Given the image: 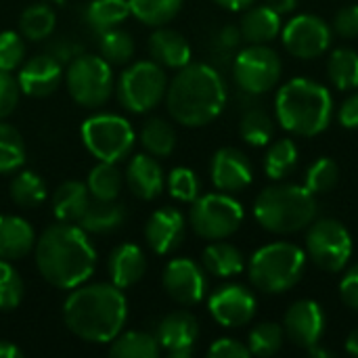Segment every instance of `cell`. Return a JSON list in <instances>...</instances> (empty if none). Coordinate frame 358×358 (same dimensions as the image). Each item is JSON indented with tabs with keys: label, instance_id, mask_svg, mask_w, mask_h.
Instances as JSON below:
<instances>
[{
	"label": "cell",
	"instance_id": "8d00e7d4",
	"mask_svg": "<svg viewBox=\"0 0 358 358\" xmlns=\"http://www.w3.org/2000/svg\"><path fill=\"white\" fill-rule=\"evenodd\" d=\"M99 48H101V57L109 65H124L134 57L136 44L126 29L113 27L99 34Z\"/></svg>",
	"mask_w": 358,
	"mask_h": 358
},
{
	"label": "cell",
	"instance_id": "ab89813d",
	"mask_svg": "<svg viewBox=\"0 0 358 358\" xmlns=\"http://www.w3.org/2000/svg\"><path fill=\"white\" fill-rule=\"evenodd\" d=\"M25 164V143L21 132L0 120V174L19 170Z\"/></svg>",
	"mask_w": 358,
	"mask_h": 358
},
{
	"label": "cell",
	"instance_id": "44dd1931",
	"mask_svg": "<svg viewBox=\"0 0 358 358\" xmlns=\"http://www.w3.org/2000/svg\"><path fill=\"white\" fill-rule=\"evenodd\" d=\"M126 185L128 189L143 201H151L157 195H162L166 187V174L159 166V162L153 155H134L126 168Z\"/></svg>",
	"mask_w": 358,
	"mask_h": 358
},
{
	"label": "cell",
	"instance_id": "7a4b0ae2",
	"mask_svg": "<svg viewBox=\"0 0 358 358\" xmlns=\"http://www.w3.org/2000/svg\"><path fill=\"white\" fill-rule=\"evenodd\" d=\"M128 319V300L113 283L76 287L63 304L67 329L90 344H109L117 338Z\"/></svg>",
	"mask_w": 358,
	"mask_h": 358
},
{
	"label": "cell",
	"instance_id": "4316f807",
	"mask_svg": "<svg viewBox=\"0 0 358 358\" xmlns=\"http://www.w3.org/2000/svg\"><path fill=\"white\" fill-rule=\"evenodd\" d=\"M124 220H126V210L122 203H117L115 199L113 201L92 199L84 216L78 220V227L92 235H107L117 231L124 224Z\"/></svg>",
	"mask_w": 358,
	"mask_h": 358
},
{
	"label": "cell",
	"instance_id": "f35d334b",
	"mask_svg": "<svg viewBox=\"0 0 358 358\" xmlns=\"http://www.w3.org/2000/svg\"><path fill=\"white\" fill-rule=\"evenodd\" d=\"M239 134L248 145L254 147H264L273 141L275 136V122L273 117L260 109V107H252L243 113L241 124H239Z\"/></svg>",
	"mask_w": 358,
	"mask_h": 358
},
{
	"label": "cell",
	"instance_id": "60d3db41",
	"mask_svg": "<svg viewBox=\"0 0 358 358\" xmlns=\"http://www.w3.org/2000/svg\"><path fill=\"white\" fill-rule=\"evenodd\" d=\"M283 338H285V331L281 325L277 323H260L256 325L252 331H250V338H248V348H250V355L260 358H268L273 355H277L283 346Z\"/></svg>",
	"mask_w": 358,
	"mask_h": 358
},
{
	"label": "cell",
	"instance_id": "7402d4cb",
	"mask_svg": "<svg viewBox=\"0 0 358 358\" xmlns=\"http://www.w3.org/2000/svg\"><path fill=\"white\" fill-rule=\"evenodd\" d=\"M109 279L120 289H128L136 285L147 273V256L136 243L117 245L107 260Z\"/></svg>",
	"mask_w": 358,
	"mask_h": 358
},
{
	"label": "cell",
	"instance_id": "f6af8a7d",
	"mask_svg": "<svg viewBox=\"0 0 358 358\" xmlns=\"http://www.w3.org/2000/svg\"><path fill=\"white\" fill-rule=\"evenodd\" d=\"M23 61H25L23 36L13 29L0 31V69L13 73L23 65Z\"/></svg>",
	"mask_w": 358,
	"mask_h": 358
},
{
	"label": "cell",
	"instance_id": "1f68e13d",
	"mask_svg": "<svg viewBox=\"0 0 358 358\" xmlns=\"http://www.w3.org/2000/svg\"><path fill=\"white\" fill-rule=\"evenodd\" d=\"M122 185H124V174L120 172L115 162H99L90 170L88 180H86V187L92 199H103V201L117 199Z\"/></svg>",
	"mask_w": 358,
	"mask_h": 358
},
{
	"label": "cell",
	"instance_id": "52a82bcc",
	"mask_svg": "<svg viewBox=\"0 0 358 358\" xmlns=\"http://www.w3.org/2000/svg\"><path fill=\"white\" fill-rule=\"evenodd\" d=\"M82 143L99 162H124L130 157L136 134L132 124L117 113H94L82 124Z\"/></svg>",
	"mask_w": 358,
	"mask_h": 358
},
{
	"label": "cell",
	"instance_id": "7c38bea8",
	"mask_svg": "<svg viewBox=\"0 0 358 358\" xmlns=\"http://www.w3.org/2000/svg\"><path fill=\"white\" fill-rule=\"evenodd\" d=\"M233 76L243 92L264 94L273 90L281 78V59L266 44H250L235 55Z\"/></svg>",
	"mask_w": 358,
	"mask_h": 358
},
{
	"label": "cell",
	"instance_id": "f5cc1de1",
	"mask_svg": "<svg viewBox=\"0 0 358 358\" xmlns=\"http://www.w3.org/2000/svg\"><path fill=\"white\" fill-rule=\"evenodd\" d=\"M338 120H340V124H342L344 128H350V130L358 128V92L350 94V96L340 105Z\"/></svg>",
	"mask_w": 358,
	"mask_h": 358
},
{
	"label": "cell",
	"instance_id": "d6a6232c",
	"mask_svg": "<svg viewBox=\"0 0 358 358\" xmlns=\"http://www.w3.org/2000/svg\"><path fill=\"white\" fill-rule=\"evenodd\" d=\"M141 145L153 157H168L176 147V132L168 120L151 117L141 130Z\"/></svg>",
	"mask_w": 358,
	"mask_h": 358
},
{
	"label": "cell",
	"instance_id": "6f0895ef",
	"mask_svg": "<svg viewBox=\"0 0 358 358\" xmlns=\"http://www.w3.org/2000/svg\"><path fill=\"white\" fill-rule=\"evenodd\" d=\"M346 350H348V355H352V357L358 358V329H355V331L348 336V340H346Z\"/></svg>",
	"mask_w": 358,
	"mask_h": 358
},
{
	"label": "cell",
	"instance_id": "f546056e",
	"mask_svg": "<svg viewBox=\"0 0 358 358\" xmlns=\"http://www.w3.org/2000/svg\"><path fill=\"white\" fill-rule=\"evenodd\" d=\"M109 344V355L115 358H157L162 355L157 338L147 331H126Z\"/></svg>",
	"mask_w": 358,
	"mask_h": 358
},
{
	"label": "cell",
	"instance_id": "603a6c76",
	"mask_svg": "<svg viewBox=\"0 0 358 358\" xmlns=\"http://www.w3.org/2000/svg\"><path fill=\"white\" fill-rule=\"evenodd\" d=\"M149 52L155 63L168 69H180L191 63V44L189 40L170 27H155L149 38Z\"/></svg>",
	"mask_w": 358,
	"mask_h": 358
},
{
	"label": "cell",
	"instance_id": "8fae6325",
	"mask_svg": "<svg viewBox=\"0 0 358 358\" xmlns=\"http://www.w3.org/2000/svg\"><path fill=\"white\" fill-rule=\"evenodd\" d=\"M352 237L336 218L313 220L306 233V252L310 260L327 273H340L352 258Z\"/></svg>",
	"mask_w": 358,
	"mask_h": 358
},
{
	"label": "cell",
	"instance_id": "4fadbf2b",
	"mask_svg": "<svg viewBox=\"0 0 358 358\" xmlns=\"http://www.w3.org/2000/svg\"><path fill=\"white\" fill-rule=\"evenodd\" d=\"M285 48L298 59H317L331 44V27L317 15H298L281 31Z\"/></svg>",
	"mask_w": 358,
	"mask_h": 358
},
{
	"label": "cell",
	"instance_id": "9a60e30c",
	"mask_svg": "<svg viewBox=\"0 0 358 358\" xmlns=\"http://www.w3.org/2000/svg\"><path fill=\"white\" fill-rule=\"evenodd\" d=\"M208 308L212 319L229 329L235 327H243L248 325L254 315H256V298L254 294L237 283L224 285L220 289H216L210 300H208Z\"/></svg>",
	"mask_w": 358,
	"mask_h": 358
},
{
	"label": "cell",
	"instance_id": "9c48e42d",
	"mask_svg": "<svg viewBox=\"0 0 358 358\" xmlns=\"http://www.w3.org/2000/svg\"><path fill=\"white\" fill-rule=\"evenodd\" d=\"M168 90V76L159 63L136 61L117 80V101L126 111L145 113L155 109Z\"/></svg>",
	"mask_w": 358,
	"mask_h": 358
},
{
	"label": "cell",
	"instance_id": "8992f818",
	"mask_svg": "<svg viewBox=\"0 0 358 358\" xmlns=\"http://www.w3.org/2000/svg\"><path fill=\"white\" fill-rule=\"evenodd\" d=\"M306 252L294 243H268L254 252L248 264L252 285L262 294H285L306 271Z\"/></svg>",
	"mask_w": 358,
	"mask_h": 358
},
{
	"label": "cell",
	"instance_id": "7bdbcfd3",
	"mask_svg": "<svg viewBox=\"0 0 358 358\" xmlns=\"http://www.w3.org/2000/svg\"><path fill=\"white\" fill-rule=\"evenodd\" d=\"M340 180V168L338 164L331 159V157H319L306 172L304 176V187L315 193V195H321V193H329Z\"/></svg>",
	"mask_w": 358,
	"mask_h": 358
},
{
	"label": "cell",
	"instance_id": "836d02e7",
	"mask_svg": "<svg viewBox=\"0 0 358 358\" xmlns=\"http://www.w3.org/2000/svg\"><path fill=\"white\" fill-rule=\"evenodd\" d=\"M327 76L338 90L358 88V52L352 48H338L327 61Z\"/></svg>",
	"mask_w": 358,
	"mask_h": 358
},
{
	"label": "cell",
	"instance_id": "2e32d148",
	"mask_svg": "<svg viewBox=\"0 0 358 358\" xmlns=\"http://www.w3.org/2000/svg\"><path fill=\"white\" fill-rule=\"evenodd\" d=\"M283 331L289 342L310 350L325 334V313L315 300H300L289 306L283 319Z\"/></svg>",
	"mask_w": 358,
	"mask_h": 358
},
{
	"label": "cell",
	"instance_id": "f1b7e54d",
	"mask_svg": "<svg viewBox=\"0 0 358 358\" xmlns=\"http://www.w3.org/2000/svg\"><path fill=\"white\" fill-rule=\"evenodd\" d=\"M130 17V4L128 0H90L84 19L90 29L96 34L120 27Z\"/></svg>",
	"mask_w": 358,
	"mask_h": 358
},
{
	"label": "cell",
	"instance_id": "ba28073f",
	"mask_svg": "<svg viewBox=\"0 0 358 358\" xmlns=\"http://www.w3.org/2000/svg\"><path fill=\"white\" fill-rule=\"evenodd\" d=\"M65 80L71 99L86 109L105 105L115 88L113 69L101 55H78L67 65Z\"/></svg>",
	"mask_w": 358,
	"mask_h": 358
},
{
	"label": "cell",
	"instance_id": "6da1fadb",
	"mask_svg": "<svg viewBox=\"0 0 358 358\" xmlns=\"http://www.w3.org/2000/svg\"><path fill=\"white\" fill-rule=\"evenodd\" d=\"M34 260L40 277L57 289H76L96 268V250L88 233L71 222H59L36 239Z\"/></svg>",
	"mask_w": 358,
	"mask_h": 358
},
{
	"label": "cell",
	"instance_id": "b9f144b4",
	"mask_svg": "<svg viewBox=\"0 0 358 358\" xmlns=\"http://www.w3.org/2000/svg\"><path fill=\"white\" fill-rule=\"evenodd\" d=\"M25 285L19 271L10 264V260L0 258V310L8 313L17 308L23 300Z\"/></svg>",
	"mask_w": 358,
	"mask_h": 358
},
{
	"label": "cell",
	"instance_id": "277c9868",
	"mask_svg": "<svg viewBox=\"0 0 358 358\" xmlns=\"http://www.w3.org/2000/svg\"><path fill=\"white\" fill-rule=\"evenodd\" d=\"M279 124L298 136H317L331 124V92L308 78H294L283 84L275 99Z\"/></svg>",
	"mask_w": 358,
	"mask_h": 358
},
{
	"label": "cell",
	"instance_id": "e0dca14e",
	"mask_svg": "<svg viewBox=\"0 0 358 358\" xmlns=\"http://www.w3.org/2000/svg\"><path fill=\"white\" fill-rule=\"evenodd\" d=\"M210 174H212V182L218 191L237 193L252 185L254 166L243 151H239L235 147H222L212 157Z\"/></svg>",
	"mask_w": 358,
	"mask_h": 358
},
{
	"label": "cell",
	"instance_id": "681fc988",
	"mask_svg": "<svg viewBox=\"0 0 358 358\" xmlns=\"http://www.w3.org/2000/svg\"><path fill=\"white\" fill-rule=\"evenodd\" d=\"M241 42V31L235 25H224L214 36V46L220 55H231Z\"/></svg>",
	"mask_w": 358,
	"mask_h": 358
},
{
	"label": "cell",
	"instance_id": "ffe728a7",
	"mask_svg": "<svg viewBox=\"0 0 358 358\" xmlns=\"http://www.w3.org/2000/svg\"><path fill=\"white\" fill-rule=\"evenodd\" d=\"M63 80V65L50 55H36L19 67L17 82L23 94L44 99L50 96Z\"/></svg>",
	"mask_w": 358,
	"mask_h": 358
},
{
	"label": "cell",
	"instance_id": "74e56055",
	"mask_svg": "<svg viewBox=\"0 0 358 358\" xmlns=\"http://www.w3.org/2000/svg\"><path fill=\"white\" fill-rule=\"evenodd\" d=\"M298 164V147L292 138L275 141L264 157V172L273 180H283Z\"/></svg>",
	"mask_w": 358,
	"mask_h": 358
},
{
	"label": "cell",
	"instance_id": "bcb514c9",
	"mask_svg": "<svg viewBox=\"0 0 358 358\" xmlns=\"http://www.w3.org/2000/svg\"><path fill=\"white\" fill-rule=\"evenodd\" d=\"M19 94H21V88H19L17 78L10 71L0 69V120L8 117L15 111L19 103Z\"/></svg>",
	"mask_w": 358,
	"mask_h": 358
},
{
	"label": "cell",
	"instance_id": "ac0fdd59",
	"mask_svg": "<svg viewBox=\"0 0 358 358\" xmlns=\"http://www.w3.org/2000/svg\"><path fill=\"white\" fill-rule=\"evenodd\" d=\"M155 338L162 350H166L172 358H189L199 338V323L191 313L176 310L159 321Z\"/></svg>",
	"mask_w": 358,
	"mask_h": 358
},
{
	"label": "cell",
	"instance_id": "83f0119b",
	"mask_svg": "<svg viewBox=\"0 0 358 358\" xmlns=\"http://www.w3.org/2000/svg\"><path fill=\"white\" fill-rule=\"evenodd\" d=\"M201 264H203V271L218 277V279H231V277H237L243 273L245 268V262H243V254L233 245V243H227L222 239L210 243L206 250H203V256H201Z\"/></svg>",
	"mask_w": 358,
	"mask_h": 358
},
{
	"label": "cell",
	"instance_id": "4dcf8cb0",
	"mask_svg": "<svg viewBox=\"0 0 358 358\" xmlns=\"http://www.w3.org/2000/svg\"><path fill=\"white\" fill-rule=\"evenodd\" d=\"M55 25H57V15L44 2L29 4L19 17V34L31 42H42L50 38L55 31Z\"/></svg>",
	"mask_w": 358,
	"mask_h": 358
},
{
	"label": "cell",
	"instance_id": "680465c9",
	"mask_svg": "<svg viewBox=\"0 0 358 358\" xmlns=\"http://www.w3.org/2000/svg\"><path fill=\"white\" fill-rule=\"evenodd\" d=\"M52 2H65V0H52Z\"/></svg>",
	"mask_w": 358,
	"mask_h": 358
},
{
	"label": "cell",
	"instance_id": "f907efd6",
	"mask_svg": "<svg viewBox=\"0 0 358 358\" xmlns=\"http://www.w3.org/2000/svg\"><path fill=\"white\" fill-rule=\"evenodd\" d=\"M340 296L344 304L352 310H358V264H355L340 283Z\"/></svg>",
	"mask_w": 358,
	"mask_h": 358
},
{
	"label": "cell",
	"instance_id": "11a10c76",
	"mask_svg": "<svg viewBox=\"0 0 358 358\" xmlns=\"http://www.w3.org/2000/svg\"><path fill=\"white\" fill-rule=\"evenodd\" d=\"M218 6L227 8V10H245L250 8L256 0H214Z\"/></svg>",
	"mask_w": 358,
	"mask_h": 358
},
{
	"label": "cell",
	"instance_id": "e575fe53",
	"mask_svg": "<svg viewBox=\"0 0 358 358\" xmlns=\"http://www.w3.org/2000/svg\"><path fill=\"white\" fill-rule=\"evenodd\" d=\"M128 4L130 15H134L141 23L149 27L166 25L182 8V0H128Z\"/></svg>",
	"mask_w": 358,
	"mask_h": 358
},
{
	"label": "cell",
	"instance_id": "484cf974",
	"mask_svg": "<svg viewBox=\"0 0 358 358\" xmlns=\"http://www.w3.org/2000/svg\"><path fill=\"white\" fill-rule=\"evenodd\" d=\"M90 201H92V195L84 182L67 180L57 187V191L52 193L50 206H52V214L57 216L59 222L78 224V220L84 216Z\"/></svg>",
	"mask_w": 358,
	"mask_h": 358
},
{
	"label": "cell",
	"instance_id": "9f6ffc18",
	"mask_svg": "<svg viewBox=\"0 0 358 358\" xmlns=\"http://www.w3.org/2000/svg\"><path fill=\"white\" fill-rule=\"evenodd\" d=\"M23 352L19 346H15L13 342H6V340H0V358H21Z\"/></svg>",
	"mask_w": 358,
	"mask_h": 358
},
{
	"label": "cell",
	"instance_id": "7dc6e473",
	"mask_svg": "<svg viewBox=\"0 0 358 358\" xmlns=\"http://www.w3.org/2000/svg\"><path fill=\"white\" fill-rule=\"evenodd\" d=\"M334 29L342 38H357L358 36V4H348L336 13Z\"/></svg>",
	"mask_w": 358,
	"mask_h": 358
},
{
	"label": "cell",
	"instance_id": "d590c367",
	"mask_svg": "<svg viewBox=\"0 0 358 358\" xmlns=\"http://www.w3.org/2000/svg\"><path fill=\"white\" fill-rule=\"evenodd\" d=\"M10 199L23 210H34L46 201V185L36 172H19L10 180Z\"/></svg>",
	"mask_w": 358,
	"mask_h": 358
},
{
	"label": "cell",
	"instance_id": "30bf717a",
	"mask_svg": "<svg viewBox=\"0 0 358 358\" xmlns=\"http://www.w3.org/2000/svg\"><path fill=\"white\" fill-rule=\"evenodd\" d=\"M243 216V206L229 193H208L193 201L189 222L201 239L218 241L237 233Z\"/></svg>",
	"mask_w": 358,
	"mask_h": 358
},
{
	"label": "cell",
	"instance_id": "5b68a950",
	"mask_svg": "<svg viewBox=\"0 0 358 358\" xmlns=\"http://www.w3.org/2000/svg\"><path fill=\"white\" fill-rule=\"evenodd\" d=\"M317 197L304 185H273L266 187L256 203V220L271 233H298L317 218Z\"/></svg>",
	"mask_w": 358,
	"mask_h": 358
},
{
	"label": "cell",
	"instance_id": "c3c4849f",
	"mask_svg": "<svg viewBox=\"0 0 358 358\" xmlns=\"http://www.w3.org/2000/svg\"><path fill=\"white\" fill-rule=\"evenodd\" d=\"M208 357L212 358H248L250 355V348L245 344H241L239 340H233V338H220L216 340L210 350H208Z\"/></svg>",
	"mask_w": 358,
	"mask_h": 358
},
{
	"label": "cell",
	"instance_id": "816d5d0a",
	"mask_svg": "<svg viewBox=\"0 0 358 358\" xmlns=\"http://www.w3.org/2000/svg\"><path fill=\"white\" fill-rule=\"evenodd\" d=\"M48 52H50L61 65L71 63L78 55H82V52H80V46H78L73 40H67V38H59V40L50 46Z\"/></svg>",
	"mask_w": 358,
	"mask_h": 358
},
{
	"label": "cell",
	"instance_id": "d6986e66",
	"mask_svg": "<svg viewBox=\"0 0 358 358\" xmlns=\"http://www.w3.org/2000/svg\"><path fill=\"white\" fill-rule=\"evenodd\" d=\"M187 237V220L180 210L176 208H159L155 210L147 224H145V239L149 248L159 254L168 256L176 252Z\"/></svg>",
	"mask_w": 358,
	"mask_h": 358
},
{
	"label": "cell",
	"instance_id": "5bb4252c",
	"mask_svg": "<svg viewBox=\"0 0 358 358\" xmlns=\"http://www.w3.org/2000/svg\"><path fill=\"white\" fill-rule=\"evenodd\" d=\"M166 294L182 306H195L206 298V271L191 258H174L164 268L162 277Z\"/></svg>",
	"mask_w": 358,
	"mask_h": 358
},
{
	"label": "cell",
	"instance_id": "3957f363",
	"mask_svg": "<svg viewBox=\"0 0 358 358\" xmlns=\"http://www.w3.org/2000/svg\"><path fill=\"white\" fill-rule=\"evenodd\" d=\"M168 113L187 128L212 124L227 105L222 73L208 63H189L178 69L166 90Z\"/></svg>",
	"mask_w": 358,
	"mask_h": 358
},
{
	"label": "cell",
	"instance_id": "cb8c5ba5",
	"mask_svg": "<svg viewBox=\"0 0 358 358\" xmlns=\"http://www.w3.org/2000/svg\"><path fill=\"white\" fill-rule=\"evenodd\" d=\"M36 245L34 227L21 218L2 214L0 216V258L2 260H21Z\"/></svg>",
	"mask_w": 358,
	"mask_h": 358
},
{
	"label": "cell",
	"instance_id": "d4e9b609",
	"mask_svg": "<svg viewBox=\"0 0 358 358\" xmlns=\"http://www.w3.org/2000/svg\"><path fill=\"white\" fill-rule=\"evenodd\" d=\"M241 38L248 44H268L281 34V15L273 10L268 4L245 8L239 23Z\"/></svg>",
	"mask_w": 358,
	"mask_h": 358
},
{
	"label": "cell",
	"instance_id": "ee69618b",
	"mask_svg": "<svg viewBox=\"0 0 358 358\" xmlns=\"http://www.w3.org/2000/svg\"><path fill=\"white\" fill-rule=\"evenodd\" d=\"M168 191L174 199H178L182 203H193L199 197L201 182L191 168L180 166L168 174Z\"/></svg>",
	"mask_w": 358,
	"mask_h": 358
},
{
	"label": "cell",
	"instance_id": "db71d44e",
	"mask_svg": "<svg viewBox=\"0 0 358 358\" xmlns=\"http://www.w3.org/2000/svg\"><path fill=\"white\" fill-rule=\"evenodd\" d=\"M266 4L273 10H277L279 15H285V13H292L298 6V0H266Z\"/></svg>",
	"mask_w": 358,
	"mask_h": 358
}]
</instances>
